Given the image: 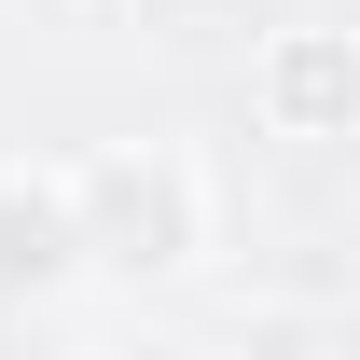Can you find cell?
I'll use <instances>...</instances> for the list:
<instances>
[{"label": "cell", "instance_id": "6da1fadb", "mask_svg": "<svg viewBox=\"0 0 360 360\" xmlns=\"http://www.w3.org/2000/svg\"><path fill=\"white\" fill-rule=\"evenodd\" d=\"M70 208H84V277L111 291H167L222 250V167L194 139H97L70 153Z\"/></svg>", "mask_w": 360, "mask_h": 360}, {"label": "cell", "instance_id": "3957f363", "mask_svg": "<svg viewBox=\"0 0 360 360\" xmlns=\"http://www.w3.org/2000/svg\"><path fill=\"white\" fill-rule=\"evenodd\" d=\"M70 277H84L70 167H0V291H70Z\"/></svg>", "mask_w": 360, "mask_h": 360}, {"label": "cell", "instance_id": "7a4b0ae2", "mask_svg": "<svg viewBox=\"0 0 360 360\" xmlns=\"http://www.w3.org/2000/svg\"><path fill=\"white\" fill-rule=\"evenodd\" d=\"M250 125L291 153H347L360 139V28L347 14H291L250 42Z\"/></svg>", "mask_w": 360, "mask_h": 360}]
</instances>
